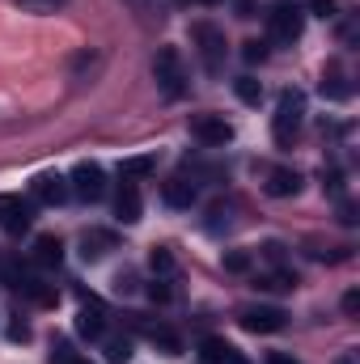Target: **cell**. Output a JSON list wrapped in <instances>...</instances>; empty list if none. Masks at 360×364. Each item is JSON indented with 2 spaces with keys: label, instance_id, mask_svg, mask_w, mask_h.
I'll use <instances>...</instances> for the list:
<instances>
[{
  "label": "cell",
  "instance_id": "6da1fadb",
  "mask_svg": "<svg viewBox=\"0 0 360 364\" xmlns=\"http://www.w3.org/2000/svg\"><path fill=\"white\" fill-rule=\"evenodd\" d=\"M301 119H305V97L297 90H284L280 93V106H275V119H271L275 144H292L297 132H301Z\"/></svg>",
  "mask_w": 360,
  "mask_h": 364
},
{
  "label": "cell",
  "instance_id": "7a4b0ae2",
  "mask_svg": "<svg viewBox=\"0 0 360 364\" xmlns=\"http://www.w3.org/2000/svg\"><path fill=\"white\" fill-rule=\"evenodd\" d=\"M191 43L199 47V60H203V68L216 77L221 68H225V30L221 26H212V21H195L191 26Z\"/></svg>",
  "mask_w": 360,
  "mask_h": 364
},
{
  "label": "cell",
  "instance_id": "3957f363",
  "mask_svg": "<svg viewBox=\"0 0 360 364\" xmlns=\"http://www.w3.org/2000/svg\"><path fill=\"white\" fill-rule=\"evenodd\" d=\"M153 77H157V85H162L166 97H182V93H186V68H182L179 47H157V55H153Z\"/></svg>",
  "mask_w": 360,
  "mask_h": 364
},
{
  "label": "cell",
  "instance_id": "277c9868",
  "mask_svg": "<svg viewBox=\"0 0 360 364\" xmlns=\"http://www.w3.org/2000/svg\"><path fill=\"white\" fill-rule=\"evenodd\" d=\"M301 26H305V13L297 4H288V0H280L268 13V30H271L275 43H297L301 38Z\"/></svg>",
  "mask_w": 360,
  "mask_h": 364
},
{
  "label": "cell",
  "instance_id": "5b68a950",
  "mask_svg": "<svg viewBox=\"0 0 360 364\" xmlns=\"http://www.w3.org/2000/svg\"><path fill=\"white\" fill-rule=\"evenodd\" d=\"M191 136L208 149H225L233 140V127L225 123V114H191Z\"/></svg>",
  "mask_w": 360,
  "mask_h": 364
},
{
  "label": "cell",
  "instance_id": "8992f818",
  "mask_svg": "<svg viewBox=\"0 0 360 364\" xmlns=\"http://www.w3.org/2000/svg\"><path fill=\"white\" fill-rule=\"evenodd\" d=\"M68 182H73L68 191H73L77 199H85V203H97V199L106 195V174H102V166H93V161H81Z\"/></svg>",
  "mask_w": 360,
  "mask_h": 364
},
{
  "label": "cell",
  "instance_id": "52a82bcc",
  "mask_svg": "<svg viewBox=\"0 0 360 364\" xmlns=\"http://www.w3.org/2000/svg\"><path fill=\"white\" fill-rule=\"evenodd\" d=\"M238 318H242V326H246L250 335H275V331H284V322H288V314H284L280 305H250V309H242Z\"/></svg>",
  "mask_w": 360,
  "mask_h": 364
},
{
  "label": "cell",
  "instance_id": "ba28073f",
  "mask_svg": "<svg viewBox=\"0 0 360 364\" xmlns=\"http://www.w3.org/2000/svg\"><path fill=\"white\" fill-rule=\"evenodd\" d=\"M30 220H34V208L21 199V195H0V229L4 233H26L30 229Z\"/></svg>",
  "mask_w": 360,
  "mask_h": 364
},
{
  "label": "cell",
  "instance_id": "9c48e42d",
  "mask_svg": "<svg viewBox=\"0 0 360 364\" xmlns=\"http://www.w3.org/2000/svg\"><path fill=\"white\" fill-rule=\"evenodd\" d=\"M9 279H13V288H17L21 296H30V301H38V305H55V288H47L38 275L21 272V267H9Z\"/></svg>",
  "mask_w": 360,
  "mask_h": 364
},
{
  "label": "cell",
  "instance_id": "30bf717a",
  "mask_svg": "<svg viewBox=\"0 0 360 364\" xmlns=\"http://www.w3.org/2000/svg\"><path fill=\"white\" fill-rule=\"evenodd\" d=\"M140 212H144V203H140L136 182L123 178V182H119V191H115V216H119L123 225H136V220H140Z\"/></svg>",
  "mask_w": 360,
  "mask_h": 364
},
{
  "label": "cell",
  "instance_id": "8fae6325",
  "mask_svg": "<svg viewBox=\"0 0 360 364\" xmlns=\"http://www.w3.org/2000/svg\"><path fill=\"white\" fill-rule=\"evenodd\" d=\"M301 174H297V170H288V166H275V170H271L268 174V195L271 199H288V195H297V191H301Z\"/></svg>",
  "mask_w": 360,
  "mask_h": 364
},
{
  "label": "cell",
  "instance_id": "7c38bea8",
  "mask_svg": "<svg viewBox=\"0 0 360 364\" xmlns=\"http://www.w3.org/2000/svg\"><path fill=\"white\" fill-rule=\"evenodd\" d=\"M34 199L38 203H64L68 199V178H60V174H38L34 178Z\"/></svg>",
  "mask_w": 360,
  "mask_h": 364
},
{
  "label": "cell",
  "instance_id": "4fadbf2b",
  "mask_svg": "<svg viewBox=\"0 0 360 364\" xmlns=\"http://www.w3.org/2000/svg\"><path fill=\"white\" fill-rule=\"evenodd\" d=\"M115 246H119L115 233H106V229H90V233L81 237V259H85V263H97V259H106Z\"/></svg>",
  "mask_w": 360,
  "mask_h": 364
},
{
  "label": "cell",
  "instance_id": "5bb4252c",
  "mask_svg": "<svg viewBox=\"0 0 360 364\" xmlns=\"http://www.w3.org/2000/svg\"><path fill=\"white\" fill-rule=\"evenodd\" d=\"M77 335H85V339H102V335H106V314H102L97 301H85V305H81V314H77Z\"/></svg>",
  "mask_w": 360,
  "mask_h": 364
},
{
  "label": "cell",
  "instance_id": "9a60e30c",
  "mask_svg": "<svg viewBox=\"0 0 360 364\" xmlns=\"http://www.w3.org/2000/svg\"><path fill=\"white\" fill-rule=\"evenodd\" d=\"M34 263L38 267H60L64 263V242L55 233H38L34 237Z\"/></svg>",
  "mask_w": 360,
  "mask_h": 364
},
{
  "label": "cell",
  "instance_id": "2e32d148",
  "mask_svg": "<svg viewBox=\"0 0 360 364\" xmlns=\"http://www.w3.org/2000/svg\"><path fill=\"white\" fill-rule=\"evenodd\" d=\"M162 199H166L170 208H191V203L199 199V186H195V182H186L179 174V178H170L166 186H162Z\"/></svg>",
  "mask_w": 360,
  "mask_h": 364
},
{
  "label": "cell",
  "instance_id": "e0dca14e",
  "mask_svg": "<svg viewBox=\"0 0 360 364\" xmlns=\"http://www.w3.org/2000/svg\"><path fill=\"white\" fill-rule=\"evenodd\" d=\"M322 97H331V102H344V97H352V85L344 81V73H339L335 64L322 73Z\"/></svg>",
  "mask_w": 360,
  "mask_h": 364
},
{
  "label": "cell",
  "instance_id": "ac0fdd59",
  "mask_svg": "<svg viewBox=\"0 0 360 364\" xmlns=\"http://www.w3.org/2000/svg\"><path fill=\"white\" fill-rule=\"evenodd\" d=\"M229 356H233V348L225 339H203L199 343V364H229Z\"/></svg>",
  "mask_w": 360,
  "mask_h": 364
},
{
  "label": "cell",
  "instance_id": "d6986e66",
  "mask_svg": "<svg viewBox=\"0 0 360 364\" xmlns=\"http://www.w3.org/2000/svg\"><path fill=\"white\" fill-rule=\"evenodd\" d=\"M153 170H157V157H127V161L119 166L123 178H149Z\"/></svg>",
  "mask_w": 360,
  "mask_h": 364
},
{
  "label": "cell",
  "instance_id": "ffe728a7",
  "mask_svg": "<svg viewBox=\"0 0 360 364\" xmlns=\"http://www.w3.org/2000/svg\"><path fill=\"white\" fill-rule=\"evenodd\" d=\"M21 13H34V17H47V13H60L68 0H13Z\"/></svg>",
  "mask_w": 360,
  "mask_h": 364
},
{
  "label": "cell",
  "instance_id": "44dd1931",
  "mask_svg": "<svg viewBox=\"0 0 360 364\" xmlns=\"http://www.w3.org/2000/svg\"><path fill=\"white\" fill-rule=\"evenodd\" d=\"M233 93H238L246 106H259V97H263V85H259L255 77H238V81H233Z\"/></svg>",
  "mask_w": 360,
  "mask_h": 364
},
{
  "label": "cell",
  "instance_id": "7402d4cb",
  "mask_svg": "<svg viewBox=\"0 0 360 364\" xmlns=\"http://www.w3.org/2000/svg\"><path fill=\"white\" fill-rule=\"evenodd\" d=\"M149 267H153V275H170L174 272V255H170V246H157V250L149 255Z\"/></svg>",
  "mask_w": 360,
  "mask_h": 364
},
{
  "label": "cell",
  "instance_id": "603a6c76",
  "mask_svg": "<svg viewBox=\"0 0 360 364\" xmlns=\"http://www.w3.org/2000/svg\"><path fill=\"white\" fill-rule=\"evenodd\" d=\"M106 360L110 364H127L132 360V343H127V339H106Z\"/></svg>",
  "mask_w": 360,
  "mask_h": 364
},
{
  "label": "cell",
  "instance_id": "cb8c5ba5",
  "mask_svg": "<svg viewBox=\"0 0 360 364\" xmlns=\"http://www.w3.org/2000/svg\"><path fill=\"white\" fill-rule=\"evenodd\" d=\"M242 60H246V64H263V60H268V43H259V38L242 43Z\"/></svg>",
  "mask_w": 360,
  "mask_h": 364
},
{
  "label": "cell",
  "instance_id": "d4e9b609",
  "mask_svg": "<svg viewBox=\"0 0 360 364\" xmlns=\"http://www.w3.org/2000/svg\"><path fill=\"white\" fill-rule=\"evenodd\" d=\"M225 272H233V275L250 272V255H246V250H229V255H225Z\"/></svg>",
  "mask_w": 360,
  "mask_h": 364
},
{
  "label": "cell",
  "instance_id": "484cf974",
  "mask_svg": "<svg viewBox=\"0 0 360 364\" xmlns=\"http://www.w3.org/2000/svg\"><path fill=\"white\" fill-rule=\"evenodd\" d=\"M9 339H13V343H26V339H30V322L13 318V322H9Z\"/></svg>",
  "mask_w": 360,
  "mask_h": 364
},
{
  "label": "cell",
  "instance_id": "4316f807",
  "mask_svg": "<svg viewBox=\"0 0 360 364\" xmlns=\"http://www.w3.org/2000/svg\"><path fill=\"white\" fill-rule=\"evenodd\" d=\"M149 296H153V301H162V305H166V301H170V296H174V292H170V284H166V279H153V284H149Z\"/></svg>",
  "mask_w": 360,
  "mask_h": 364
},
{
  "label": "cell",
  "instance_id": "83f0119b",
  "mask_svg": "<svg viewBox=\"0 0 360 364\" xmlns=\"http://www.w3.org/2000/svg\"><path fill=\"white\" fill-rule=\"evenodd\" d=\"M344 314H348V318H356V314H360V292H356V288H352V292H344Z\"/></svg>",
  "mask_w": 360,
  "mask_h": 364
},
{
  "label": "cell",
  "instance_id": "f1b7e54d",
  "mask_svg": "<svg viewBox=\"0 0 360 364\" xmlns=\"http://www.w3.org/2000/svg\"><path fill=\"white\" fill-rule=\"evenodd\" d=\"M322 178H327V191H331V195H344V174H339V170H331V174H322Z\"/></svg>",
  "mask_w": 360,
  "mask_h": 364
},
{
  "label": "cell",
  "instance_id": "f546056e",
  "mask_svg": "<svg viewBox=\"0 0 360 364\" xmlns=\"http://www.w3.org/2000/svg\"><path fill=\"white\" fill-rule=\"evenodd\" d=\"M115 292H136V275H132V272H123L119 279H115Z\"/></svg>",
  "mask_w": 360,
  "mask_h": 364
},
{
  "label": "cell",
  "instance_id": "4dcf8cb0",
  "mask_svg": "<svg viewBox=\"0 0 360 364\" xmlns=\"http://www.w3.org/2000/svg\"><path fill=\"white\" fill-rule=\"evenodd\" d=\"M309 9H314L318 17H335V0H314Z\"/></svg>",
  "mask_w": 360,
  "mask_h": 364
},
{
  "label": "cell",
  "instance_id": "1f68e13d",
  "mask_svg": "<svg viewBox=\"0 0 360 364\" xmlns=\"http://www.w3.org/2000/svg\"><path fill=\"white\" fill-rule=\"evenodd\" d=\"M263 255H268L271 263H284V246H280V242H268V246H263Z\"/></svg>",
  "mask_w": 360,
  "mask_h": 364
},
{
  "label": "cell",
  "instance_id": "d6a6232c",
  "mask_svg": "<svg viewBox=\"0 0 360 364\" xmlns=\"http://www.w3.org/2000/svg\"><path fill=\"white\" fill-rule=\"evenodd\" d=\"M268 364H297V360H292V356H284V352H271Z\"/></svg>",
  "mask_w": 360,
  "mask_h": 364
},
{
  "label": "cell",
  "instance_id": "836d02e7",
  "mask_svg": "<svg viewBox=\"0 0 360 364\" xmlns=\"http://www.w3.org/2000/svg\"><path fill=\"white\" fill-rule=\"evenodd\" d=\"M335 364H360L356 352H344V356H335Z\"/></svg>",
  "mask_w": 360,
  "mask_h": 364
},
{
  "label": "cell",
  "instance_id": "e575fe53",
  "mask_svg": "<svg viewBox=\"0 0 360 364\" xmlns=\"http://www.w3.org/2000/svg\"><path fill=\"white\" fill-rule=\"evenodd\" d=\"M64 364H90V360H81V356H68V360H64Z\"/></svg>",
  "mask_w": 360,
  "mask_h": 364
},
{
  "label": "cell",
  "instance_id": "d590c367",
  "mask_svg": "<svg viewBox=\"0 0 360 364\" xmlns=\"http://www.w3.org/2000/svg\"><path fill=\"white\" fill-rule=\"evenodd\" d=\"M199 4H221V0H199Z\"/></svg>",
  "mask_w": 360,
  "mask_h": 364
}]
</instances>
